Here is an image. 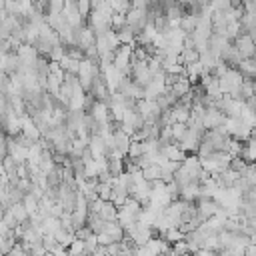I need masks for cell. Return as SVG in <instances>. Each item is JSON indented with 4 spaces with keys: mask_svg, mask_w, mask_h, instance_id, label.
Wrapping results in <instances>:
<instances>
[{
    "mask_svg": "<svg viewBox=\"0 0 256 256\" xmlns=\"http://www.w3.org/2000/svg\"><path fill=\"white\" fill-rule=\"evenodd\" d=\"M164 256H178V254H174V252L170 250V252H168V254H164Z\"/></svg>",
    "mask_w": 256,
    "mask_h": 256,
    "instance_id": "22",
    "label": "cell"
},
{
    "mask_svg": "<svg viewBox=\"0 0 256 256\" xmlns=\"http://www.w3.org/2000/svg\"><path fill=\"white\" fill-rule=\"evenodd\" d=\"M198 60H200V52H198L196 48H184V50L180 52V62H182L184 66L194 64V62H198Z\"/></svg>",
    "mask_w": 256,
    "mask_h": 256,
    "instance_id": "18",
    "label": "cell"
},
{
    "mask_svg": "<svg viewBox=\"0 0 256 256\" xmlns=\"http://www.w3.org/2000/svg\"><path fill=\"white\" fill-rule=\"evenodd\" d=\"M150 22V14H148V8H136V6H132L130 8V12L126 14V24L130 26V28H134L136 30V34L138 32H142L144 28H146V24Z\"/></svg>",
    "mask_w": 256,
    "mask_h": 256,
    "instance_id": "4",
    "label": "cell"
},
{
    "mask_svg": "<svg viewBox=\"0 0 256 256\" xmlns=\"http://www.w3.org/2000/svg\"><path fill=\"white\" fill-rule=\"evenodd\" d=\"M180 200H184V202H198L200 200V184L192 182V184L182 186L180 188Z\"/></svg>",
    "mask_w": 256,
    "mask_h": 256,
    "instance_id": "11",
    "label": "cell"
},
{
    "mask_svg": "<svg viewBox=\"0 0 256 256\" xmlns=\"http://www.w3.org/2000/svg\"><path fill=\"white\" fill-rule=\"evenodd\" d=\"M134 48L132 44H122L116 52H114V66L124 74V76H130L132 74V58H134Z\"/></svg>",
    "mask_w": 256,
    "mask_h": 256,
    "instance_id": "2",
    "label": "cell"
},
{
    "mask_svg": "<svg viewBox=\"0 0 256 256\" xmlns=\"http://www.w3.org/2000/svg\"><path fill=\"white\" fill-rule=\"evenodd\" d=\"M144 156V144L142 142H138V140H132V144H130V150H128V160H140Z\"/></svg>",
    "mask_w": 256,
    "mask_h": 256,
    "instance_id": "19",
    "label": "cell"
},
{
    "mask_svg": "<svg viewBox=\"0 0 256 256\" xmlns=\"http://www.w3.org/2000/svg\"><path fill=\"white\" fill-rule=\"evenodd\" d=\"M154 228L142 220H138L136 224H132L130 228H126V238H130L136 246H144L150 238H154Z\"/></svg>",
    "mask_w": 256,
    "mask_h": 256,
    "instance_id": "3",
    "label": "cell"
},
{
    "mask_svg": "<svg viewBox=\"0 0 256 256\" xmlns=\"http://www.w3.org/2000/svg\"><path fill=\"white\" fill-rule=\"evenodd\" d=\"M226 114L220 110V108H208L206 110V114H204V118H202V124H204V130H216V128H220V126H224V122H226Z\"/></svg>",
    "mask_w": 256,
    "mask_h": 256,
    "instance_id": "7",
    "label": "cell"
},
{
    "mask_svg": "<svg viewBox=\"0 0 256 256\" xmlns=\"http://www.w3.org/2000/svg\"><path fill=\"white\" fill-rule=\"evenodd\" d=\"M196 206H198V216L206 222V220H210L212 216H216L218 212H220V204L214 200V198H200L198 202H196Z\"/></svg>",
    "mask_w": 256,
    "mask_h": 256,
    "instance_id": "8",
    "label": "cell"
},
{
    "mask_svg": "<svg viewBox=\"0 0 256 256\" xmlns=\"http://www.w3.org/2000/svg\"><path fill=\"white\" fill-rule=\"evenodd\" d=\"M160 152H162V156H164V158H168V160H172V162H178V164H182V162H184V158L188 156V154L180 148V144H178V142L164 144V146L160 148Z\"/></svg>",
    "mask_w": 256,
    "mask_h": 256,
    "instance_id": "10",
    "label": "cell"
},
{
    "mask_svg": "<svg viewBox=\"0 0 256 256\" xmlns=\"http://www.w3.org/2000/svg\"><path fill=\"white\" fill-rule=\"evenodd\" d=\"M8 212H10L12 218L18 222V226H22V224H26V222L30 220V214H28V210L24 208L22 202H12L10 208H8Z\"/></svg>",
    "mask_w": 256,
    "mask_h": 256,
    "instance_id": "12",
    "label": "cell"
},
{
    "mask_svg": "<svg viewBox=\"0 0 256 256\" xmlns=\"http://www.w3.org/2000/svg\"><path fill=\"white\" fill-rule=\"evenodd\" d=\"M100 216H102L106 222H114V220H118V206H116L112 200H106L104 206H102V210H100Z\"/></svg>",
    "mask_w": 256,
    "mask_h": 256,
    "instance_id": "15",
    "label": "cell"
},
{
    "mask_svg": "<svg viewBox=\"0 0 256 256\" xmlns=\"http://www.w3.org/2000/svg\"><path fill=\"white\" fill-rule=\"evenodd\" d=\"M90 116L100 124V126H106L112 122V116H110V106L108 102L104 100H94L92 106H90Z\"/></svg>",
    "mask_w": 256,
    "mask_h": 256,
    "instance_id": "6",
    "label": "cell"
},
{
    "mask_svg": "<svg viewBox=\"0 0 256 256\" xmlns=\"http://www.w3.org/2000/svg\"><path fill=\"white\" fill-rule=\"evenodd\" d=\"M242 158H244L248 164H256V140H254V138H250L248 142H244Z\"/></svg>",
    "mask_w": 256,
    "mask_h": 256,
    "instance_id": "16",
    "label": "cell"
},
{
    "mask_svg": "<svg viewBox=\"0 0 256 256\" xmlns=\"http://www.w3.org/2000/svg\"><path fill=\"white\" fill-rule=\"evenodd\" d=\"M186 130H188V124H184V122H174V124H172V136H174V140L180 142V140L184 138Z\"/></svg>",
    "mask_w": 256,
    "mask_h": 256,
    "instance_id": "21",
    "label": "cell"
},
{
    "mask_svg": "<svg viewBox=\"0 0 256 256\" xmlns=\"http://www.w3.org/2000/svg\"><path fill=\"white\" fill-rule=\"evenodd\" d=\"M170 92L176 96V100H182L184 96H188V94L192 92V82L188 80L186 74H184V76H178V78L174 80V84L170 86Z\"/></svg>",
    "mask_w": 256,
    "mask_h": 256,
    "instance_id": "9",
    "label": "cell"
},
{
    "mask_svg": "<svg viewBox=\"0 0 256 256\" xmlns=\"http://www.w3.org/2000/svg\"><path fill=\"white\" fill-rule=\"evenodd\" d=\"M142 208H144V206H142L138 200H134V198H128V200L118 208V222L124 226V230L130 228L132 224H136V222L140 220Z\"/></svg>",
    "mask_w": 256,
    "mask_h": 256,
    "instance_id": "1",
    "label": "cell"
},
{
    "mask_svg": "<svg viewBox=\"0 0 256 256\" xmlns=\"http://www.w3.org/2000/svg\"><path fill=\"white\" fill-rule=\"evenodd\" d=\"M202 136H204L202 130H196V128H190V126H188L184 138H182L178 144H180V148H182L186 154H198V148H200V144H202Z\"/></svg>",
    "mask_w": 256,
    "mask_h": 256,
    "instance_id": "5",
    "label": "cell"
},
{
    "mask_svg": "<svg viewBox=\"0 0 256 256\" xmlns=\"http://www.w3.org/2000/svg\"><path fill=\"white\" fill-rule=\"evenodd\" d=\"M142 174L148 182H156V180H162V166L160 164H152V166H146L142 168Z\"/></svg>",
    "mask_w": 256,
    "mask_h": 256,
    "instance_id": "17",
    "label": "cell"
},
{
    "mask_svg": "<svg viewBox=\"0 0 256 256\" xmlns=\"http://www.w3.org/2000/svg\"><path fill=\"white\" fill-rule=\"evenodd\" d=\"M236 68L242 72L244 78H250V80L256 78V58H244V60H240V64Z\"/></svg>",
    "mask_w": 256,
    "mask_h": 256,
    "instance_id": "14",
    "label": "cell"
},
{
    "mask_svg": "<svg viewBox=\"0 0 256 256\" xmlns=\"http://www.w3.org/2000/svg\"><path fill=\"white\" fill-rule=\"evenodd\" d=\"M172 114H174V120H176V122L188 124V120H190V116H192V106L178 100V104L172 108Z\"/></svg>",
    "mask_w": 256,
    "mask_h": 256,
    "instance_id": "13",
    "label": "cell"
},
{
    "mask_svg": "<svg viewBox=\"0 0 256 256\" xmlns=\"http://www.w3.org/2000/svg\"><path fill=\"white\" fill-rule=\"evenodd\" d=\"M164 238H166V242L168 244H176V242H180V240H184L186 236H184V232L176 226V228H170L166 234H164Z\"/></svg>",
    "mask_w": 256,
    "mask_h": 256,
    "instance_id": "20",
    "label": "cell"
}]
</instances>
